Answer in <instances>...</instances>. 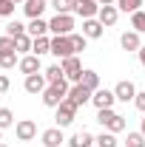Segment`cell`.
<instances>
[{
	"label": "cell",
	"instance_id": "6da1fadb",
	"mask_svg": "<svg viewBox=\"0 0 145 147\" xmlns=\"http://www.w3.org/2000/svg\"><path fill=\"white\" fill-rule=\"evenodd\" d=\"M68 88H71V85H68V79H63V82H57V85H49L46 91L40 93V96H43V105H46V108H57L60 102H66Z\"/></svg>",
	"mask_w": 145,
	"mask_h": 147
},
{
	"label": "cell",
	"instance_id": "7a4b0ae2",
	"mask_svg": "<svg viewBox=\"0 0 145 147\" xmlns=\"http://www.w3.org/2000/svg\"><path fill=\"white\" fill-rule=\"evenodd\" d=\"M97 122L108 130V133H122V130H125V116L117 113V110H111V108L97 110Z\"/></svg>",
	"mask_w": 145,
	"mask_h": 147
},
{
	"label": "cell",
	"instance_id": "3957f363",
	"mask_svg": "<svg viewBox=\"0 0 145 147\" xmlns=\"http://www.w3.org/2000/svg\"><path fill=\"white\" fill-rule=\"evenodd\" d=\"M49 31L54 37H68L74 31V17L71 14H54V20L49 23Z\"/></svg>",
	"mask_w": 145,
	"mask_h": 147
},
{
	"label": "cell",
	"instance_id": "277c9868",
	"mask_svg": "<svg viewBox=\"0 0 145 147\" xmlns=\"http://www.w3.org/2000/svg\"><path fill=\"white\" fill-rule=\"evenodd\" d=\"M54 110H57V116H54L57 127H68V125L74 122V116H77V105H71L68 99H66V102H60Z\"/></svg>",
	"mask_w": 145,
	"mask_h": 147
},
{
	"label": "cell",
	"instance_id": "5b68a950",
	"mask_svg": "<svg viewBox=\"0 0 145 147\" xmlns=\"http://www.w3.org/2000/svg\"><path fill=\"white\" fill-rule=\"evenodd\" d=\"M51 54L63 62L66 57H74V45H71V37H51Z\"/></svg>",
	"mask_w": 145,
	"mask_h": 147
},
{
	"label": "cell",
	"instance_id": "8992f818",
	"mask_svg": "<svg viewBox=\"0 0 145 147\" xmlns=\"http://www.w3.org/2000/svg\"><path fill=\"white\" fill-rule=\"evenodd\" d=\"M91 96H94V91H88L83 82H74L71 88H68V96H66V99H68L71 105H77V108H80V105L91 102Z\"/></svg>",
	"mask_w": 145,
	"mask_h": 147
},
{
	"label": "cell",
	"instance_id": "52a82bcc",
	"mask_svg": "<svg viewBox=\"0 0 145 147\" xmlns=\"http://www.w3.org/2000/svg\"><path fill=\"white\" fill-rule=\"evenodd\" d=\"M60 65H63V74H66L68 82H80V79H83V62H80L77 57H66Z\"/></svg>",
	"mask_w": 145,
	"mask_h": 147
},
{
	"label": "cell",
	"instance_id": "ba28073f",
	"mask_svg": "<svg viewBox=\"0 0 145 147\" xmlns=\"http://www.w3.org/2000/svg\"><path fill=\"white\" fill-rule=\"evenodd\" d=\"M74 14H80L83 20H91L100 14V3L97 0H74Z\"/></svg>",
	"mask_w": 145,
	"mask_h": 147
},
{
	"label": "cell",
	"instance_id": "9c48e42d",
	"mask_svg": "<svg viewBox=\"0 0 145 147\" xmlns=\"http://www.w3.org/2000/svg\"><path fill=\"white\" fill-rule=\"evenodd\" d=\"M14 136H17L20 142H31L37 136V125L31 122V119H20L17 125H14Z\"/></svg>",
	"mask_w": 145,
	"mask_h": 147
},
{
	"label": "cell",
	"instance_id": "30bf717a",
	"mask_svg": "<svg viewBox=\"0 0 145 147\" xmlns=\"http://www.w3.org/2000/svg\"><path fill=\"white\" fill-rule=\"evenodd\" d=\"M91 102H94V108H97V110H105V108H111V105L117 102V96H114V91L97 88V91H94V96H91Z\"/></svg>",
	"mask_w": 145,
	"mask_h": 147
},
{
	"label": "cell",
	"instance_id": "8fae6325",
	"mask_svg": "<svg viewBox=\"0 0 145 147\" xmlns=\"http://www.w3.org/2000/svg\"><path fill=\"white\" fill-rule=\"evenodd\" d=\"M23 88H26L29 93H43L46 88H49V79H46L43 74H29L26 82H23Z\"/></svg>",
	"mask_w": 145,
	"mask_h": 147
},
{
	"label": "cell",
	"instance_id": "7c38bea8",
	"mask_svg": "<svg viewBox=\"0 0 145 147\" xmlns=\"http://www.w3.org/2000/svg\"><path fill=\"white\" fill-rule=\"evenodd\" d=\"M114 96H117L120 102H131V99L137 96V88H134V82H131V79H122V82H117V88H114Z\"/></svg>",
	"mask_w": 145,
	"mask_h": 147
},
{
	"label": "cell",
	"instance_id": "4fadbf2b",
	"mask_svg": "<svg viewBox=\"0 0 145 147\" xmlns=\"http://www.w3.org/2000/svg\"><path fill=\"white\" fill-rule=\"evenodd\" d=\"M103 28H105V26H103V23H100L97 17L83 20V34L88 37V40H100V37H103Z\"/></svg>",
	"mask_w": 145,
	"mask_h": 147
},
{
	"label": "cell",
	"instance_id": "5bb4252c",
	"mask_svg": "<svg viewBox=\"0 0 145 147\" xmlns=\"http://www.w3.org/2000/svg\"><path fill=\"white\" fill-rule=\"evenodd\" d=\"M43 144L46 147H60L66 139H63V127H49V130H43Z\"/></svg>",
	"mask_w": 145,
	"mask_h": 147
},
{
	"label": "cell",
	"instance_id": "9a60e30c",
	"mask_svg": "<svg viewBox=\"0 0 145 147\" xmlns=\"http://www.w3.org/2000/svg\"><path fill=\"white\" fill-rule=\"evenodd\" d=\"M117 17H120V9H117V6H100L97 20H100L103 26H114V23H117Z\"/></svg>",
	"mask_w": 145,
	"mask_h": 147
},
{
	"label": "cell",
	"instance_id": "2e32d148",
	"mask_svg": "<svg viewBox=\"0 0 145 147\" xmlns=\"http://www.w3.org/2000/svg\"><path fill=\"white\" fill-rule=\"evenodd\" d=\"M17 68L26 74V76H29V74H37V71H40V57H37V54H26L23 59H20Z\"/></svg>",
	"mask_w": 145,
	"mask_h": 147
},
{
	"label": "cell",
	"instance_id": "e0dca14e",
	"mask_svg": "<svg viewBox=\"0 0 145 147\" xmlns=\"http://www.w3.org/2000/svg\"><path fill=\"white\" fill-rule=\"evenodd\" d=\"M94 136H91L88 130H80V133H74L71 139H68V147H94Z\"/></svg>",
	"mask_w": 145,
	"mask_h": 147
},
{
	"label": "cell",
	"instance_id": "ac0fdd59",
	"mask_svg": "<svg viewBox=\"0 0 145 147\" xmlns=\"http://www.w3.org/2000/svg\"><path fill=\"white\" fill-rule=\"evenodd\" d=\"M120 45H122L125 51H140V48H142V42H140V34H137V31H125V34L120 37Z\"/></svg>",
	"mask_w": 145,
	"mask_h": 147
},
{
	"label": "cell",
	"instance_id": "d6986e66",
	"mask_svg": "<svg viewBox=\"0 0 145 147\" xmlns=\"http://www.w3.org/2000/svg\"><path fill=\"white\" fill-rule=\"evenodd\" d=\"M23 11H26V17H29V20L40 17V14L46 11V0H26V6H23Z\"/></svg>",
	"mask_w": 145,
	"mask_h": 147
},
{
	"label": "cell",
	"instance_id": "ffe728a7",
	"mask_svg": "<svg viewBox=\"0 0 145 147\" xmlns=\"http://www.w3.org/2000/svg\"><path fill=\"white\" fill-rule=\"evenodd\" d=\"M26 31H29L31 37H46V34H49V23H46V20H40V17H34L29 26H26Z\"/></svg>",
	"mask_w": 145,
	"mask_h": 147
},
{
	"label": "cell",
	"instance_id": "44dd1931",
	"mask_svg": "<svg viewBox=\"0 0 145 147\" xmlns=\"http://www.w3.org/2000/svg\"><path fill=\"white\" fill-rule=\"evenodd\" d=\"M46 79H49V85H57V82H63L66 79V74H63V65L57 62V65H49L46 68Z\"/></svg>",
	"mask_w": 145,
	"mask_h": 147
},
{
	"label": "cell",
	"instance_id": "7402d4cb",
	"mask_svg": "<svg viewBox=\"0 0 145 147\" xmlns=\"http://www.w3.org/2000/svg\"><path fill=\"white\" fill-rule=\"evenodd\" d=\"M80 82H83V85H85L88 91H97V88H100V74H97V71H91V68H85Z\"/></svg>",
	"mask_w": 145,
	"mask_h": 147
},
{
	"label": "cell",
	"instance_id": "603a6c76",
	"mask_svg": "<svg viewBox=\"0 0 145 147\" xmlns=\"http://www.w3.org/2000/svg\"><path fill=\"white\" fill-rule=\"evenodd\" d=\"M31 54H51V40L49 37H34V45H31Z\"/></svg>",
	"mask_w": 145,
	"mask_h": 147
},
{
	"label": "cell",
	"instance_id": "cb8c5ba5",
	"mask_svg": "<svg viewBox=\"0 0 145 147\" xmlns=\"http://www.w3.org/2000/svg\"><path fill=\"white\" fill-rule=\"evenodd\" d=\"M131 28H134L137 34H145V11H142V9L131 14Z\"/></svg>",
	"mask_w": 145,
	"mask_h": 147
},
{
	"label": "cell",
	"instance_id": "d4e9b609",
	"mask_svg": "<svg viewBox=\"0 0 145 147\" xmlns=\"http://www.w3.org/2000/svg\"><path fill=\"white\" fill-rule=\"evenodd\" d=\"M51 9L57 14H71L74 11V0H51Z\"/></svg>",
	"mask_w": 145,
	"mask_h": 147
},
{
	"label": "cell",
	"instance_id": "484cf974",
	"mask_svg": "<svg viewBox=\"0 0 145 147\" xmlns=\"http://www.w3.org/2000/svg\"><path fill=\"white\" fill-rule=\"evenodd\" d=\"M31 45H34V37H31V34L14 37V48H17V51H31Z\"/></svg>",
	"mask_w": 145,
	"mask_h": 147
},
{
	"label": "cell",
	"instance_id": "4316f807",
	"mask_svg": "<svg viewBox=\"0 0 145 147\" xmlns=\"http://www.w3.org/2000/svg\"><path fill=\"white\" fill-rule=\"evenodd\" d=\"M14 65H20V59H17V51H9V54H0V68H14Z\"/></svg>",
	"mask_w": 145,
	"mask_h": 147
},
{
	"label": "cell",
	"instance_id": "83f0119b",
	"mask_svg": "<svg viewBox=\"0 0 145 147\" xmlns=\"http://www.w3.org/2000/svg\"><path fill=\"white\" fill-rule=\"evenodd\" d=\"M140 6H142V0H117V9L120 11H140Z\"/></svg>",
	"mask_w": 145,
	"mask_h": 147
},
{
	"label": "cell",
	"instance_id": "f1b7e54d",
	"mask_svg": "<svg viewBox=\"0 0 145 147\" xmlns=\"http://www.w3.org/2000/svg\"><path fill=\"white\" fill-rule=\"evenodd\" d=\"M14 125V113L9 108H0V130H6V127H12Z\"/></svg>",
	"mask_w": 145,
	"mask_h": 147
},
{
	"label": "cell",
	"instance_id": "f546056e",
	"mask_svg": "<svg viewBox=\"0 0 145 147\" xmlns=\"http://www.w3.org/2000/svg\"><path fill=\"white\" fill-rule=\"evenodd\" d=\"M97 147H117V136L105 130L103 136H97Z\"/></svg>",
	"mask_w": 145,
	"mask_h": 147
},
{
	"label": "cell",
	"instance_id": "4dcf8cb0",
	"mask_svg": "<svg viewBox=\"0 0 145 147\" xmlns=\"http://www.w3.org/2000/svg\"><path fill=\"white\" fill-rule=\"evenodd\" d=\"M6 34H9V37H20V34H26V26L17 23V20H12V23L6 26Z\"/></svg>",
	"mask_w": 145,
	"mask_h": 147
},
{
	"label": "cell",
	"instance_id": "1f68e13d",
	"mask_svg": "<svg viewBox=\"0 0 145 147\" xmlns=\"http://www.w3.org/2000/svg\"><path fill=\"white\" fill-rule=\"evenodd\" d=\"M68 37H71L74 54H77V51H85V42H88V37H85V34H68Z\"/></svg>",
	"mask_w": 145,
	"mask_h": 147
},
{
	"label": "cell",
	"instance_id": "d6a6232c",
	"mask_svg": "<svg viewBox=\"0 0 145 147\" xmlns=\"http://www.w3.org/2000/svg\"><path fill=\"white\" fill-rule=\"evenodd\" d=\"M125 147H145V136L142 133H128Z\"/></svg>",
	"mask_w": 145,
	"mask_h": 147
},
{
	"label": "cell",
	"instance_id": "836d02e7",
	"mask_svg": "<svg viewBox=\"0 0 145 147\" xmlns=\"http://www.w3.org/2000/svg\"><path fill=\"white\" fill-rule=\"evenodd\" d=\"M9 51H17L14 48V37H0V54H9Z\"/></svg>",
	"mask_w": 145,
	"mask_h": 147
},
{
	"label": "cell",
	"instance_id": "e575fe53",
	"mask_svg": "<svg viewBox=\"0 0 145 147\" xmlns=\"http://www.w3.org/2000/svg\"><path fill=\"white\" fill-rule=\"evenodd\" d=\"M14 14V0H0V17H12Z\"/></svg>",
	"mask_w": 145,
	"mask_h": 147
},
{
	"label": "cell",
	"instance_id": "d590c367",
	"mask_svg": "<svg viewBox=\"0 0 145 147\" xmlns=\"http://www.w3.org/2000/svg\"><path fill=\"white\" fill-rule=\"evenodd\" d=\"M134 105H137V108H140V110H142V113H145V91L134 96Z\"/></svg>",
	"mask_w": 145,
	"mask_h": 147
},
{
	"label": "cell",
	"instance_id": "8d00e7d4",
	"mask_svg": "<svg viewBox=\"0 0 145 147\" xmlns=\"http://www.w3.org/2000/svg\"><path fill=\"white\" fill-rule=\"evenodd\" d=\"M9 88H12V82H9V76H6V74H0V93H6Z\"/></svg>",
	"mask_w": 145,
	"mask_h": 147
},
{
	"label": "cell",
	"instance_id": "74e56055",
	"mask_svg": "<svg viewBox=\"0 0 145 147\" xmlns=\"http://www.w3.org/2000/svg\"><path fill=\"white\" fill-rule=\"evenodd\" d=\"M137 54H140V62H142V68H145V45L140 48V51H137Z\"/></svg>",
	"mask_w": 145,
	"mask_h": 147
},
{
	"label": "cell",
	"instance_id": "f35d334b",
	"mask_svg": "<svg viewBox=\"0 0 145 147\" xmlns=\"http://www.w3.org/2000/svg\"><path fill=\"white\" fill-rule=\"evenodd\" d=\"M97 3H100V6H114L117 0H97Z\"/></svg>",
	"mask_w": 145,
	"mask_h": 147
},
{
	"label": "cell",
	"instance_id": "ab89813d",
	"mask_svg": "<svg viewBox=\"0 0 145 147\" xmlns=\"http://www.w3.org/2000/svg\"><path fill=\"white\" fill-rule=\"evenodd\" d=\"M140 133H142V136H145V116H142V130H140Z\"/></svg>",
	"mask_w": 145,
	"mask_h": 147
},
{
	"label": "cell",
	"instance_id": "60d3db41",
	"mask_svg": "<svg viewBox=\"0 0 145 147\" xmlns=\"http://www.w3.org/2000/svg\"><path fill=\"white\" fill-rule=\"evenodd\" d=\"M0 142H3V130H0Z\"/></svg>",
	"mask_w": 145,
	"mask_h": 147
},
{
	"label": "cell",
	"instance_id": "b9f144b4",
	"mask_svg": "<svg viewBox=\"0 0 145 147\" xmlns=\"http://www.w3.org/2000/svg\"><path fill=\"white\" fill-rule=\"evenodd\" d=\"M14 3H20V0H14Z\"/></svg>",
	"mask_w": 145,
	"mask_h": 147
},
{
	"label": "cell",
	"instance_id": "7bdbcfd3",
	"mask_svg": "<svg viewBox=\"0 0 145 147\" xmlns=\"http://www.w3.org/2000/svg\"><path fill=\"white\" fill-rule=\"evenodd\" d=\"M0 147H6V144H0Z\"/></svg>",
	"mask_w": 145,
	"mask_h": 147
}]
</instances>
